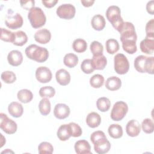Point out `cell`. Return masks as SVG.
I'll list each match as a JSON object with an SVG mask.
<instances>
[{"instance_id":"37","label":"cell","mask_w":154,"mask_h":154,"mask_svg":"<svg viewBox=\"0 0 154 154\" xmlns=\"http://www.w3.org/2000/svg\"><path fill=\"white\" fill-rule=\"evenodd\" d=\"M55 94V90L51 86H45L40 88L39 90V94L42 97L51 98L54 96Z\"/></svg>"},{"instance_id":"14","label":"cell","mask_w":154,"mask_h":154,"mask_svg":"<svg viewBox=\"0 0 154 154\" xmlns=\"http://www.w3.org/2000/svg\"><path fill=\"white\" fill-rule=\"evenodd\" d=\"M8 63L13 66H18L23 61V55L19 51L13 50L10 51L7 55Z\"/></svg>"},{"instance_id":"24","label":"cell","mask_w":154,"mask_h":154,"mask_svg":"<svg viewBox=\"0 0 154 154\" xmlns=\"http://www.w3.org/2000/svg\"><path fill=\"white\" fill-rule=\"evenodd\" d=\"M18 100L23 103H26L32 100L33 99L32 93L28 89H22L17 94Z\"/></svg>"},{"instance_id":"34","label":"cell","mask_w":154,"mask_h":154,"mask_svg":"<svg viewBox=\"0 0 154 154\" xmlns=\"http://www.w3.org/2000/svg\"><path fill=\"white\" fill-rule=\"evenodd\" d=\"M147 56L145 55H138L134 60V67L137 71L140 73H145L144 66Z\"/></svg>"},{"instance_id":"21","label":"cell","mask_w":154,"mask_h":154,"mask_svg":"<svg viewBox=\"0 0 154 154\" xmlns=\"http://www.w3.org/2000/svg\"><path fill=\"white\" fill-rule=\"evenodd\" d=\"M86 123L90 128H97L101 123V117L98 113L96 112H91L87 115Z\"/></svg>"},{"instance_id":"13","label":"cell","mask_w":154,"mask_h":154,"mask_svg":"<svg viewBox=\"0 0 154 154\" xmlns=\"http://www.w3.org/2000/svg\"><path fill=\"white\" fill-rule=\"evenodd\" d=\"M70 112L69 106L64 103H57L54 109L55 117L58 119H64L69 117Z\"/></svg>"},{"instance_id":"27","label":"cell","mask_w":154,"mask_h":154,"mask_svg":"<svg viewBox=\"0 0 154 154\" xmlns=\"http://www.w3.org/2000/svg\"><path fill=\"white\" fill-rule=\"evenodd\" d=\"M78 57L73 53H69L65 55L63 58V63L66 66L69 68L75 67L78 63Z\"/></svg>"},{"instance_id":"35","label":"cell","mask_w":154,"mask_h":154,"mask_svg":"<svg viewBox=\"0 0 154 154\" xmlns=\"http://www.w3.org/2000/svg\"><path fill=\"white\" fill-rule=\"evenodd\" d=\"M104 83V77L100 74H95L90 79V85L95 88H100Z\"/></svg>"},{"instance_id":"44","label":"cell","mask_w":154,"mask_h":154,"mask_svg":"<svg viewBox=\"0 0 154 154\" xmlns=\"http://www.w3.org/2000/svg\"><path fill=\"white\" fill-rule=\"evenodd\" d=\"M153 67H154V57H147L146 63H145V66H144L145 73L153 75Z\"/></svg>"},{"instance_id":"7","label":"cell","mask_w":154,"mask_h":154,"mask_svg":"<svg viewBox=\"0 0 154 154\" xmlns=\"http://www.w3.org/2000/svg\"><path fill=\"white\" fill-rule=\"evenodd\" d=\"M114 67L116 72L119 75L126 74L129 69V63L123 54H117L114 58Z\"/></svg>"},{"instance_id":"8","label":"cell","mask_w":154,"mask_h":154,"mask_svg":"<svg viewBox=\"0 0 154 154\" xmlns=\"http://www.w3.org/2000/svg\"><path fill=\"white\" fill-rule=\"evenodd\" d=\"M128 111V106L123 101H118L116 102L111 112V118L114 121L122 120Z\"/></svg>"},{"instance_id":"36","label":"cell","mask_w":154,"mask_h":154,"mask_svg":"<svg viewBox=\"0 0 154 154\" xmlns=\"http://www.w3.org/2000/svg\"><path fill=\"white\" fill-rule=\"evenodd\" d=\"M67 125L69 132L71 137H79L82 135V129L77 123L74 122H70Z\"/></svg>"},{"instance_id":"25","label":"cell","mask_w":154,"mask_h":154,"mask_svg":"<svg viewBox=\"0 0 154 154\" xmlns=\"http://www.w3.org/2000/svg\"><path fill=\"white\" fill-rule=\"evenodd\" d=\"M108 132L109 136L114 139L120 138L123 135L122 127L118 124H112L108 129Z\"/></svg>"},{"instance_id":"33","label":"cell","mask_w":154,"mask_h":154,"mask_svg":"<svg viewBox=\"0 0 154 154\" xmlns=\"http://www.w3.org/2000/svg\"><path fill=\"white\" fill-rule=\"evenodd\" d=\"M122 43V48L126 52L129 54H133L135 52H136L137 48L135 40H128L123 41Z\"/></svg>"},{"instance_id":"1","label":"cell","mask_w":154,"mask_h":154,"mask_svg":"<svg viewBox=\"0 0 154 154\" xmlns=\"http://www.w3.org/2000/svg\"><path fill=\"white\" fill-rule=\"evenodd\" d=\"M90 140L94 144L95 152L98 154L106 153L111 148V144L103 131H97L93 132L90 135Z\"/></svg>"},{"instance_id":"15","label":"cell","mask_w":154,"mask_h":154,"mask_svg":"<svg viewBox=\"0 0 154 154\" xmlns=\"http://www.w3.org/2000/svg\"><path fill=\"white\" fill-rule=\"evenodd\" d=\"M51 33L46 28L39 29L34 34L35 40L40 44L48 43L51 40Z\"/></svg>"},{"instance_id":"4","label":"cell","mask_w":154,"mask_h":154,"mask_svg":"<svg viewBox=\"0 0 154 154\" xmlns=\"http://www.w3.org/2000/svg\"><path fill=\"white\" fill-rule=\"evenodd\" d=\"M106 16L108 21L111 23L112 26L119 31L120 27L124 23L121 17L120 9L118 6L111 5L106 11Z\"/></svg>"},{"instance_id":"20","label":"cell","mask_w":154,"mask_h":154,"mask_svg":"<svg viewBox=\"0 0 154 154\" xmlns=\"http://www.w3.org/2000/svg\"><path fill=\"white\" fill-rule=\"evenodd\" d=\"M93 67L94 70H103L107 64V59L103 55L93 56L91 60Z\"/></svg>"},{"instance_id":"45","label":"cell","mask_w":154,"mask_h":154,"mask_svg":"<svg viewBox=\"0 0 154 154\" xmlns=\"http://www.w3.org/2000/svg\"><path fill=\"white\" fill-rule=\"evenodd\" d=\"M154 19H152L151 20H149L146 25V37L150 38H154Z\"/></svg>"},{"instance_id":"47","label":"cell","mask_w":154,"mask_h":154,"mask_svg":"<svg viewBox=\"0 0 154 154\" xmlns=\"http://www.w3.org/2000/svg\"><path fill=\"white\" fill-rule=\"evenodd\" d=\"M146 10L151 15L154 14V1L153 0L149 1L146 5Z\"/></svg>"},{"instance_id":"30","label":"cell","mask_w":154,"mask_h":154,"mask_svg":"<svg viewBox=\"0 0 154 154\" xmlns=\"http://www.w3.org/2000/svg\"><path fill=\"white\" fill-rule=\"evenodd\" d=\"M111 106V101L106 97H99L96 101L97 109L102 112H106L109 110Z\"/></svg>"},{"instance_id":"9","label":"cell","mask_w":154,"mask_h":154,"mask_svg":"<svg viewBox=\"0 0 154 154\" xmlns=\"http://www.w3.org/2000/svg\"><path fill=\"white\" fill-rule=\"evenodd\" d=\"M0 128L7 134H14L17 129V123L12 119H9L7 116L1 112L0 114Z\"/></svg>"},{"instance_id":"49","label":"cell","mask_w":154,"mask_h":154,"mask_svg":"<svg viewBox=\"0 0 154 154\" xmlns=\"http://www.w3.org/2000/svg\"><path fill=\"white\" fill-rule=\"evenodd\" d=\"M81 2L83 6L85 7H89L93 5V4L94 3V0H81Z\"/></svg>"},{"instance_id":"12","label":"cell","mask_w":154,"mask_h":154,"mask_svg":"<svg viewBox=\"0 0 154 154\" xmlns=\"http://www.w3.org/2000/svg\"><path fill=\"white\" fill-rule=\"evenodd\" d=\"M141 131V125L140 123L135 119L129 120L126 126V134L131 137H135L139 135Z\"/></svg>"},{"instance_id":"11","label":"cell","mask_w":154,"mask_h":154,"mask_svg":"<svg viewBox=\"0 0 154 154\" xmlns=\"http://www.w3.org/2000/svg\"><path fill=\"white\" fill-rule=\"evenodd\" d=\"M52 74L51 70L45 66H40L36 69L35 78L41 83H47L52 79Z\"/></svg>"},{"instance_id":"31","label":"cell","mask_w":154,"mask_h":154,"mask_svg":"<svg viewBox=\"0 0 154 154\" xmlns=\"http://www.w3.org/2000/svg\"><path fill=\"white\" fill-rule=\"evenodd\" d=\"M106 50L109 54H114L119 50V44L117 40L110 38L106 40L105 43Z\"/></svg>"},{"instance_id":"23","label":"cell","mask_w":154,"mask_h":154,"mask_svg":"<svg viewBox=\"0 0 154 154\" xmlns=\"http://www.w3.org/2000/svg\"><path fill=\"white\" fill-rule=\"evenodd\" d=\"M91 24L94 29L102 31L105 26V19L101 14H96L92 17Z\"/></svg>"},{"instance_id":"22","label":"cell","mask_w":154,"mask_h":154,"mask_svg":"<svg viewBox=\"0 0 154 154\" xmlns=\"http://www.w3.org/2000/svg\"><path fill=\"white\" fill-rule=\"evenodd\" d=\"M122 85L121 79L115 76L108 78L105 82V87L110 91L119 90Z\"/></svg>"},{"instance_id":"6","label":"cell","mask_w":154,"mask_h":154,"mask_svg":"<svg viewBox=\"0 0 154 154\" xmlns=\"http://www.w3.org/2000/svg\"><path fill=\"white\" fill-rule=\"evenodd\" d=\"M119 32L120 34V40L122 42L128 40H134L137 41V35L135 32V26L132 23L124 22L119 30Z\"/></svg>"},{"instance_id":"48","label":"cell","mask_w":154,"mask_h":154,"mask_svg":"<svg viewBox=\"0 0 154 154\" xmlns=\"http://www.w3.org/2000/svg\"><path fill=\"white\" fill-rule=\"evenodd\" d=\"M58 2V0H49V1H42V4L46 7V8H52L54 7L56 4Z\"/></svg>"},{"instance_id":"29","label":"cell","mask_w":154,"mask_h":154,"mask_svg":"<svg viewBox=\"0 0 154 154\" xmlns=\"http://www.w3.org/2000/svg\"><path fill=\"white\" fill-rule=\"evenodd\" d=\"M72 48L78 53L85 52L87 48V43L86 41L82 38H77L72 43Z\"/></svg>"},{"instance_id":"2","label":"cell","mask_w":154,"mask_h":154,"mask_svg":"<svg viewBox=\"0 0 154 154\" xmlns=\"http://www.w3.org/2000/svg\"><path fill=\"white\" fill-rule=\"evenodd\" d=\"M25 52L28 58L38 63H43L49 57V52L46 48L38 46L35 44L27 46Z\"/></svg>"},{"instance_id":"28","label":"cell","mask_w":154,"mask_h":154,"mask_svg":"<svg viewBox=\"0 0 154 154\" xmlns=\"http://www.w3.org/2000/svg\"><path fill=\"white\" fill-rule=\"evenodd\" d=\"M39 111L43 116H47L51 112V105L49 100L46 97H43L38 104Z\"/></svg>"},{"instance_id":"17","label":"cell","mask_w":154,"mask_h":154,"mask_svg":"<svg viewBox=\"0 0 154 154\" xmlns=\"http://www.w3.org/2000/svg\"><path fill=\"white\" fill-rule=\"evenodd\" d=\"M55 78L57 82L63 86L68 85L71 79L70 73L64 69H61L57 71L55 73Z\"/></svg>"},{"instance_id":"10","label":"cell","mask_w":154,"mask_h":154,"mask_svg":"<svg viewBox=\"0 0 154 154\" xmlns=\"http://www.w3.org/2000/svg\"><path fill=\"white\" fill-rule=\"evenodd\" d=\"M75 13V7L71 4H61L57 8L56 11V13L59 17L67 20L73 18Z\"/></svg>"},{"instance_id":"43","label":"cell","mask_w":154,"mask_h":154,"mask_svg":"<svg viewBox=\"0 0 154 154\" xmlns=\"http://www.w3.org/2000/svg\"><path fill=\"white\" fill-rule=\"evenodd\" d=\"M81 69L82 71L85 74H90L93 73L94 70L91 61L90 59L84 60L81 64Z\"/></svg>"},{"instance_id":"26","label":"cell","mask_w":154,"mask_h":154,"mask_svg":"<svg viewBox=\"0 0 154 154\" xmlns=\"http://www.w3.org/2000/svg\"><path fill=\"white\" fill-rule=\"evenodd\" d=\"M28 42V36L26 33L22 31H18L14 32V37L13 41V44L18 46H22Z\"/></svg>"},{"instance_id":"32","label":"cell","mask_w":154,"mask_h":154,"mask_svg":"<svg viewBox=\"0 0 154 154\" xmlns=\"http://www.w3.org/2000/svg\"><path fill=\"white\" fill-rule=\"evenodd\" d=\"M57 135L59 140L61 141H64L68 140L71 137L69 132L68 125L67 124L61 125L58 129V131L57 132Z\"/></svg>"},{"instance_id":"5","label":"cell","mask_w":154,"mask_h":154,"mask_svg":"<svg viewBox=\"0 0 154 154\" xmlns=\"http://www.w3.org/2000/svg\"><path fill=\"white\" fill-rule=\"evenodd\" d=\"M23 23V17L19 13H14L11 9H8L5 20V23L8 28L11 29H18L22 26Z\"/></svg>"},{"instance_id":"18","label":"cell","mask_w":154,"mask_h":154,"mask_svg":"<svg viewBox=\"0 0 154 154\" xmlns=\"http://www.w3.org/2000/svg\"><path fill=\"white\" fill-rule=\"evenodd\" d=\"M141 51L146 54L152 55L154 51V38L146 37L140 43Z\"/></svg>"},{"instance_id":"19","label":"cell","mask_w":154,"mask_h":154,"mask_svg":"<svg viewBox=\"0 0 154 154\" xmlns=\"http://www.w3.org/2000/svg\"><path fill=\"white\" fill-rule=\"evenodd\" d=\"M8 111L10 116L15 118H18L22 116L23 108L21 103L17 102H12L8 105Z\"/></svg>"},{"instance_id":"3","label":"cell","mask_w":154,"mask_h":154,"mask_svg":"<svg viewBox=\"0 0 154 154\" xmlns=\"http://www.w3.org/2000/svg\"><path fill=\"white\" fill-rule=\"evenodd\" d=\"M28 18L32 27L35 29L43 26L46 22V17L43 11L38 7H34L29 11Z\"/></svg>"},{"instance_id":"38","label":"cell","mask_w":154,"mask_h":154,"mask_svg":"<svg viewBox=\"0 0 154 154\" xmlns=\"http://www.w3.org/2000/svg\"><path fill=\"white\" fill-rule=\"evenodd\" d=\"M90 51L93 56H98L103 55V45L97 41H93L90 44Z\"/></svg>"},{"instance_id":"39","label":"cell","mask_w":154,"mask_h":154,"mask_svg":"<svg viewBox=\"0 0 154 154\" xmlns=\"http://www.w3.org/2000/svg\"><path fill=\"white\" fill-rule=\"evenodd\" d=\"M38 151L40 154L52 153L54 151L53 146L51 143L46 141H43L40 143L38 146Z\"/></svg>"},{"instance_id":"46","label":"cell","mask_w":154,"mask_h":154,"mask_svg":"<svg viewBox=\"0 0 154 154\" xmlns=\"http://www.w3.org/2000/svg\"><path fill=\"white\" fill-rule=\"evenodd\" d=\"M21 7L26 10H30L32 8L34 7V4L35 1L33 0H29V1H20Z\"/></svg>"},{"instance_id":"40","label":"cell","mask_w":154,"mask_h":154,"mask_svg":"<svg viewBox=\"0 0 154 154\" xmlns=\"http://www.w3.org/2000/svg\"><path fill=\"white\" fill-rule=\"evenodd\" d=\"M141 128L145 133L152 134L154 130V124L153 120L149 118L144 119L141 123Z\"/></svg>"},{"instance_id":"41","label":"cell","mask_w":154,"mask_h":154,"mask_svg":"<svg viewBox=\"0 0 154 154\" xmlns=\"http://www.w3.org/2000/svg\"><path fill=\"white\" fill-rule=\"evenodd\" d=\"M2 80L7 84H12L16 80V74L12 71H4L1 75Z\"/></svg>"},{"instance_id":"16","label":"cell","mask_w":154,"mask_h":154,"mask_svg":"<svg viewBox=\"0 0 154 154\" xmlns=\"http://www.w3.org/2000/svg\"><path fill=\"white\" fill-rule=\"evenodd\" d=\"M74 149L78 154H91V146L85 140L77 141L75 143Z\"/></svg>"},{"instance_id":"42","label":"cell","mask_w":154,"mask_h":154,"mask_svg":"<svg viewBox=\"0 0 154 154\" xmlns=\"http://www.w3.org/2000/svg\"><path fill=\"white\" fill-rule=\"evenodd\" d=\"M14 37V32L6 29L1 28V40L6 42H13Z\"/></svg>"}]
</instances>
